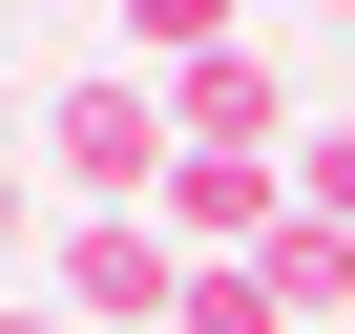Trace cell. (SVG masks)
Segmentation results:
<instances>
[{
  "instance_id": "52a82bcc",
  "label": "cell",
  "mask_w": 355,
  "mask_h": 334,
  "mask_svg": "<svg viewBox=\"0 0 355 334\" xmlns=\"http://www.w3.org/2000/svg\"><path fill=\"white\" fill-rule=\"evenodd\" d=\"M0 167H21V42H0Z\"/></svg>"
},
{
  "instance_id": "3957f363",
  "label": "cell",
  "mask_w": 355,
  "mask_h": 334,
  "mask_svg": "<svg viewBox=\"0 0 355 334\" xmlns=\"http://www.w3.org/2000/svg\"><path fill=\"white\" fill-rule=\"evenodd\" d=\"M251 272H272V313H293V334H355V230H313V209H293Z\"/></svg>"
},
{
  "instance_id": "ba28073f",
  "label": "cell",
  "mask_w": 355,
  "mask_h": 334,
  "mask_svg": "<svg viewBox=\"0 0 355 334\" xmlns=\"http://www.w3.org/2000/svg\"><path fill=\"white\" fill-rule=\"evenodd\" d=\"M0 334H63V313H0Z\"/></svg>"
},
{
  "instance_id": "5b68a950",
  "label": "cell",
  "mask_w": 355,
  "mask_h": 334,
  "mask_svg": "<svg viewBox=\"0 0 355 334\" xmlns=\"http://www.w3.org/2000/svg\"><path fill=\"white\" fill-rule=\"evenodd\" d=\"M167 334H293V313H272V272H189V313H167Z\"/></svg>"
},
{
  "instance_id": "8992f818",
  "label": "cell",
  "mask_w": 355,
  "mask_h": 334,
  "mask_svg": "<svg viewBox=\"0 0 355 334\" xmlns=\"http://www.w3.org/2000/svg\"><path fill=\"white\" fill-rule=\"evenodd\" d=\"M21 230H42V167H0V251H21Z\"/></svg>"
},
{
  "instance_id": "277c9868",
  "label": "cell",
  "mask_w": 355,
  "mask_h": 334,
  "mask_svg": "<svg viewBox=\"0 0 355 334\" xmlns=\"http://www.w3.org/2000/svg\"><path fill=\"white\" fill-rule=\"evenodd\" d=\"M293 209H313V230H355V125H293Z\"/></svg>"
},
{
  "instance_id": "7a4b0ae2",
  "label": "cell",
  "mask_w": 355,
  "mask_h": 334,
  "mask_svg": "<svg viewBox=\"0 0 355 334\" xmlns=\"http://www.w3.org/2000/svg\"><path fill=\"white\" fill-rule=\"evenodd\" d=\"M167 313H189L167 209H63V334H167Z\"/></svg>"
},
{
  "instance_id": "6da1fadb",
  "label": "cell",
  "mask_w": 355,
  "mask_h": 334,
  "mask_svg": "<svg viewBox=\"0 0 355 334\" xmlns=\"http://www.w3.org/2000/svg\"><path fill=\"white\" fill-rule=\"evenodd\" d=\"M42 167H63V209H167L189 105H167L146 63H84V84H63V125H42Z\"/></svg>"
}]
</instances>
